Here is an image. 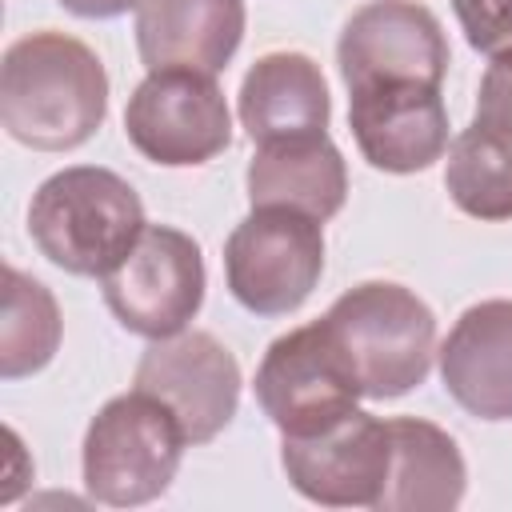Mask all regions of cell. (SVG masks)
I'll use <instances>...</instances> for the list:
<instances>
[{"mask_svg":"<svg viewBox=\"0 0 512 512\" xmlns=\"http://www.w3.org/2000/svg\"><path fill=\"white\" fill-rule=\"evenodd\" d=\"M108 116V72L100 56L56 28L8 44L0 64V124L16 144L68 152L96 136Z\"/></svg>","mask_w":512,"mask_h":512,"instance_id":"1","label":"cell"},{"mask_svg":"<svg viewBox=\"0 0 512 512\" xmlns=\"http://www.w3.org/2000/svg\"><path fill=\"white\" fill-rule=\"evenodd\" d=\"M148 228L136 188L112 168L72 164L52 172L28 204V236L72 276H108Z\"/></svg>","mask_w":512,"mask_h":512,"instance_id":"2","label":"cell"},{"mask_svg":"<svg viewBox=\"0 0 512 512\" xmlns=\"http://www.w3.org/2000/svg\"><path fill=\"white\" fill-rule=\"evenodd\" d=\"M324 324L368 400H396L428 380L436 316L412 288L396 280H364L332 300Z\"/></svg>","mask_w":512,"mask_h":512,"instance_id":"3","label":"cell"},{"mask_svg":"<svg viewBox=\"0 0 512 512\" xmlns=\"http://www.w3.org/2000/svg\"><path fill=\"white\" fill-rule=\"evenodd\" d=\"M188 448L176 412L144 388L112 396L84 432V488L112 508L152 504L168 492Z\"/></svg>","mask_w":512,"mask_h":512,"instance_id":"4","label":"cell"},{"mask_svg":"<svg viewBox=\"0 0 512 512\" xmlns=\"http://www.w3.org/2000/svg\"><path fill=\"white\" fill-rule=\"evenodd\" d=\"M224 276L248 312H296L324 276V220L280 204L252 208L224 240Z\"/></svg>","mask_w":512,"mask_h":512,"instance_id":"5","label":"cell"},{"mask_svg":"<svg viewBox=\"0 0 512 512\" xmlns=\"http://www.w3.org/2000/svg\"><path fill=\"white\" fill-rule=\"evenodd\" d=\"M124 132L144 160L192 168L232 144V112L216 76L196 68H156L132 88Z\"/></svg>","mask_w":512,"mask_h":512,"instance_id":"6","label":"cell"},{"mask_svg":"<svg viewBox=\"0 0 512 512\" xmlns=\"http://www.w3.org/2000/svg\"><path fill=\"white\" fill-rule=\"evenodd\" d=\"M204 284L200 244L172 224H148L132 252L104 276V304L128 332L164 340L192 324Z\"/></svg>","mask_w":512,"mask_h":512,"instance_id":"7","label":"cell"},{"mask_svg":"<svg viewBox=\"0 0 512 512\" xmlns=\"http://www.w3.org/2000/svg\"><path fill=\"white\" fill-rule=\"evenodd\" d=\"M256 400L280 436H304L356 408L364 396L324 316L276 336L256 368Z\"/></svg>","mask_w":512,"mask_h":512,"instance_id":"8","label":"cell"},{"mask_svg":"<svg viewBox=\"0 0 512 512\" xmlns=\"http://www.w3.org/2000/svg\"><path fill=\"white\" fill-rule=\"evenodd\" d=\"M280 468L288 484L324 508H380L392 472L388 420L348 408L304 436H280Z\"/></svg>","mask_w":512,"mask_h":512,"instance_id":"9","label":"cell"},{"mask_svg":"<svg viewBox=\"0 0 512 512\" xmlns=\"http://www.w3.org/2000/svg\"><path fill=\"white\" fill-rule=\"evenodd\" d=\"M136 388L164 400L184 424L188 444L216 440L240 404V364L212 332H176L152 340L136 364Z\"/></svg>","mask_w":512,"mask_h":512,"instance_id":"10","label":"cell"},{"mask_svg":"<svg viewBox=\"0 0 512 512\" xmlns=\"http://www.w3.org/2000/svg\"><path fill=\"white\" fill-rule=\"evenodd\" d=\"M344 88L420 80L444 84L448 40L432 8L420 0H368L360 4L336 44Z\"/></svg>","mask_w":512,"mask_h":512,"instance_id":"11","label":"cell"},{"mask_svg":"<svg viewBox=\"0 0 512 512\" xmlns=\"http://www.w3.org/2000/svg\"><path fill=\"white\" fill-rule=\"evenodd\" d=\"M348 128L360 156L392 176L424 172L448 152V108L440 84L392 80L348 88Z\"/></svg>","mask_w":512,"mask_h":512,"instance_id":"12","label":"cell"},{"mask_svg":"<svg viewBox=\"0 0 512 512\" xmlns=\"http://www.w3.org/2000/svg\"><path fill=\"white\" fill-rule=\"evenodd\" d=\"M444 188L472 220H512V60L480 76L472 124L448 144Z\"/></svg>","mask_w":512,"mask_h":512,"instance_id":"13","label":"cell"},{"mask_svg":"<svg viewBox=\"0 0 512 512\" xmlns=\"http://www.w3.org/2000/svg\"><path fill=\"white\" fill-rule=\"evenodd\" d=\"M440 380L476 420H512V300L464 308L440 344Z\"/></svg>","mask_w":512,"mask_h":512,"instance_id":"14","label":"cell"},{"mask_svg":"<svg viewBox=\"0 0 512 512\" xmlns=\"http://www.w3.org/2000/svg\"><path fill=\"white\" fill-rule=\"evenodd\" d=\"M236 112L252 144L320 136L332 120L328 80L304 52H268L244 72Z\"/></svg>","mask_w":512,"mask_h":512,"instance_id":"15","label":"cell"},{"mask_svg":"<svg viewBox=\"0 0 512 512\" xmlns=\"http://www.w3.org/2000/svg\"><path fill=\"white\" fill-rule=\"evenodd\" d=\"M244 40V0H140L136 48L148 72H224Z\"/></svg>","mask_w":512,"mask_h":512,"instance_id":"16","label":"cell"},{"mask_svg":"<svg viewBox=\"0 0 512 512\" xmlns=\"http://www.w3.org/2000/svg\"><path fill=\"white\" fill-rule=\"evenodd\" d=\"M244 184L252 208L280 204L308 212L316 220H332L348 200V168L340 148L328 140V132L304 140L256 144Z\"/></svg>","mask_w":512,"mask_h":512,"instance_id":"17","label":"cell"},{"mask_svg":"<svg viewBox=\"0 0 512 512\" xmlns=\"http://www.w3.org/2000/svg\"><path fill=\"white\" fill-rule=\"evenodd\" d=\"M392 472L380 512H452L464 500L468 468L456 440L420 416H392Z\"/></svg>","mask_w":512,"mask_h":512,"instance_id":"18","label":"cell"},{"mask_svg":"<svg viewBox=\"0 0 512 512\" xmlns=\"http://www.w3.org/2000/svg\"><path fill=\"white\" fill-rule=\"evenodd\" d=\"M60 348V308L56 296L24 276L20 268H4V320H0V376L20 380L40 372Z\"/></svg>","mask_w":512,"mask_h":512,"instance_id":"19","label":"cell"},{"mask_svg":"<svg viewBox=\"0 0 512 512\" xmlns=\"http://www.w3.org/2000/svg\"><path fill=\"white\" fill-rule=\"evenodd\" d=\"M468 44L488 60H512V0H452Z\"/></svg>","mask_w":512,"mask_h":512,"instance_id":"20","label":"cell"},{"mask_svg":"<svg viewBox=\"0 0 512 512\" xmlns=\"http://www.w3.org/2000/svg\"><path fill=\"white\" fill-rule=\"evenodd\" d=\"M56 4L80 20H112L124 16L128 8H140V0H56Z\"/></svg>","mask_w":512,"mask_h":512,"instance_id":"21","label":"cell"}]
</instances>
